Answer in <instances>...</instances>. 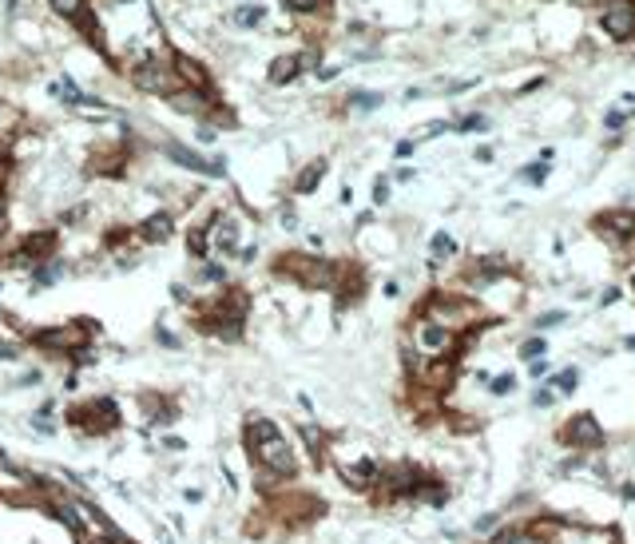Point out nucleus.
Returning a JSON list of instances; mask_svg holds the SVG:
<instances>
[{
	"label": "nucleus",
	"mask_w": 635,
	"mask_h": 544,
	"mask_svg": "<svg viewBox=\"0 0 635 544\" xmlns=\"http://www.w3.org/2000/svg\"><path fill=\"white\" fill-rule=\"evenodd\" d=\"M4 222H8V215H4V199H0V231H4Z\"/></svg>",
	"instance_id": "obj_47"
},
{
	"label": "nucleus",
	"mask_w": 635,
	"mask_h": 544,
	"mask_svg": "<svg viewBox=\"0 0 635 544\" xmlns=\"http://www.w3.org/2000/svg\"><path fill=\"white\" fill-rule=\"evenodd\" d=\"M254 255H258V246L251 243V246H242V251H239L234 258H239V262H254Z\"/></svg>",
	"instance_id": "obj_41"
},
{
	"label": "nucleus",
	"mask_w": 635,
	"mask_h": 544,
	"mask_svg": "<svg viewBox=\"0 0 635 544\" xmlns=\"http://www.w3.org/2000/svg\"><path fill=\"white\" fill-rule=\"evenodd\" d=\"M183 500H191V505H199V500H203V489H183Z\"/></svg>",
	"instance_id": "obj_45"
},
{
	"label": "nucleus",
	"mask_w": 635,
	"mask_h": 544,
	"mask_svg": "<svg viewBox=\"0 0 635 544\" xmlns=\"http://www.w3.org/2000/svg\"><path fill=\"white\" fill-rule=\"evenodd\" d=\"M135 84H139L143 91H155V96H175V91L183 88L179 68H167V64H159V60H143V64L135 68Z\"/></svg>",
	"instance_id": "obj_4"
},
{
	"label": "nucleus",
	"mask_w": 635,
	"mask_h": 544,
	"mask_svg": "<svg viewBox=\"0 0 635 544\" xmlns=\"http://www.w3.org/2000/svg\"><path fill=\"white\" fill-rule=\"evenodd\" d=\"M405 156H413V144H409V139H401V144H397V159H405Z\"/></svg>",
	"instance_id": "obj_44"
},
{
	"label": "nucleus",
	"mask_w": 635,
	"mask_h": 544,
	"mask_svg": "<svg viewBox=\"0 0 635 544\" xmlns=\"http://www.w3.org/2000/svg\"><path fill=\"white\" fill-rule=\"evenodd\" d=\"M624 346H627V350H631V354H635V334H627V338H624Z\"/></svg>",
	"instance_id": "obj_46"
},
{
	"label": "nucleus",
	"mask_w": 635,
	"mask_h": 544,
	"mask_svg": "<svg viewBox=\"0 0 635 544\" xmlns=\"http://www.w3.org/2000/svg\"><path fill=\"white\" fill-rule=\"evenodd\" d=\"M56 4V12H64V16H76V4L80 0H52Z\"/></svg>",
	"instance_id": "obj_38"
},
{
	"label": "nucleus",
	"mask_w": 635,
	"mask_h": 544,
	"mask_svg": "<svg viewBox=\"0 0 635 544\" xmlns=\"http://www.w3.org/2000/svg\"><path fill=\"white\" fill-rule=\"evenodd\" d=\"M36 381H40V369H24V374H20L16 381H12V386H16V389H32Z\"/></svg>",
	"instance_id": "obj_34"
},
{
	"label": "nucleus",
	"mask_w": 635,
	"mask_h": 544,
	"mask_svg": "<svg viewBox=\"0 0 635 544\" xmlns=\"http://www.w3.org/2000/svg\"><path fill=\"white\" fill-rule=\"evenodd\" d=\"M564 322H568V314H564V310H548V314H540V318H536V334L540 330H556V326H564Z\"/></svg>",
	"instance_id": "obj_25"
},
{
	"label": "nucleus",
	"mask_w": 635,
	"mask_h": 544,
	"mask_svg": "<svg viewBox=\"0 0 635 544\" xmlns=\"http://www.w3.org/2000/svg\"><path fill=\"white\" fill-rule=\"evenodd\" d=\"M516 389V374H496V378H489V393L493 398H508Z\"/></svg>",
	"instance_id": "obj_24"
},
{
	"label": "nucleus",
	"mask_w": 635,
	"mask_h": 544,
	"mask_svg": "<svg viewBox=\"0 0 635 544\" xmlns=\"http://www.w3.org/2000/svg\"><path fill=\"white\" fill-rule=\"evenodd\" d=\"M199 278H203V282H227V270H222L219 262H203V267H199Z\"/></svg>",
	"instance_id": "obj_28"
},
{
	"label": "nucleus",
	"mask_w": 635,
	"mask_h": 544,
	"mask_svg": "<svg viewBox=\"0 0 635 544\" xmlns=\"http://www.w3.org/2000/svg\"><path fill=\"white\" fill-rule=\"evenodd\" d=\"M544 386H552V389H556V398H572V393L580 389V369H576V366L560 369V374H552V378H548Z\"/></svg>",
	"instance_id": "obj_15"
},
{
	"label": "nucleus",
	"mask_w": 635,
	"mask_h": 544,
	"mask_svg": "<svg viewBox=\"0 0 635 544\" xmlns=\"http://www.w3.org/2000/svg\"><path fill=\"white\" fill-rule=\"evenodd\" d=\"M171 298H175V302H191V290H187V286H179V282H175V286H171Z\"/></svg>",
	"instance_id": "obj_42"
},
{
	"label": "nucleus",
	"mask_w": 635,
	"mask_h": 544,
	"mask_svg": "<svg viewBox=\"0 0 635 544\" xmlns=\"http://www.w3.org/2000/svg\"><path fill=\"white\" fill-rule=\"evenodd\" d=\"M484 123H489V120H484V115H465V120L457 123V132H460V135H465V132H481Z\"/></svg>",
	"instance_id": "obj_31"
},
{
	"label": "nucleus",
	"mask_w": 635,
	"mask_h": 544,
	"mask_svg": "<svg viewBox=\"0 0 635 544\" xmlns=\"http://www.w3.org/2000/svg\"><path fill=\"white\" fill-rule=\"evenodd\" d=\"M163 156L171 159V163H179V167H187V171H199V175H210V179H222L227 175V159H207V156H199L195 147H187V144H163Z\"/></svg>",
	"instance_id": "obj_6"
},
{
	"label": "nucleus",
	"mask_w": 635,
	"mask_h": 544,
	"mask_svg": "<svg viewBox=\"0 0 635 544\" xmlns=\"http://www.w3.org/2000/svg\"><path fill=\"white\" fill-rule=\"evenodd\" d=\"M560 441L564 449L580 457H591V453H603V445H608V434H603V425L596 413H572L568 422L560 425Z\"/></svg>",
	"instance_id": "obj_2"
},
{
	"label": "nucleus",
	"mask_w": 635,
	"mask_h": 544,
	"mask_svg": "<svg viewBox=\"0 0 635 544\" xmlns=\"http://www.w3.org/2000/svg\"><path fill=\"white\" fill-rule=\"evenodd\" d=\"M68 425H72L76 434H84V437H108V434H115V429L123 425L120 401L108 398V393L88 398L84 405H72V410H68Z\"/></svg>",
	"instance_id": "obj_1"
},
{
	"label": "nucleus",
	"mask_w": 635,
	"mask_h": 544,
	"mask_svg": "<svg viewBox=\"0 0 635 544\" xmlns=\"http://www.w3.org/2000/svg\"><path fill=\"white\" fill-rule=\"evenodd\" d=\"M251 461L258 465V473H263L266 481L298 477V453L290 449V441H286L282 434L270 437V441H263L258 449H251Z\"/></svg>",
	"instance_id": "obj_3"
},
{
	"label": "nucleus",
	"mask_w": 635,
	"mask_h": 544,
	"mask_svg": "<svg viewBox=\"0 0 635 544\" xmlns=\"http://www.w3.org/2000/svg\"><path fill=\"white\" fill-rule=\"evenodd\" d=\"M532 405H536V410H548V405H556V389H552V386L532 389Z\"/></svg>",
	"instance_id": "obj_27"
},
{
	"label": "nucleus",
	"mask_w": 635,
	"mask_h": 544,
	"mask_svg": "<svg viewBox=\"0 0 635 544\" xmlns=\"http://www.w3.org/2000/svg\"><path fill=\"white\" fill-rule=\"evenodd\" d=\"M263 16H266V8H263V4H251V8H239V12H234V20H239V24H246V28H251V24H258Z\"/></svg>",
	"instance_id": "obj_26"
},
{
	"label": "nucleus",
	"mask_w": 635,
	"mask_h": 544,
	"mask_svg": "<svg viewBox=\"0 0 635 544\" xmlns=\"http://www.w3.org/2000/svg\"><path fill=\"white\" fill-rule=\"evenodd\" d=\"M603 123H608V127H624V111H608V115H603Z\"/></svg>",
	"instance_id": "obj_40"
},
{
	"label": "nucleus",
	"mask_w": 635,
	"mask_h": 544,
	"mask_svg": "<svg viewBox=\"0 0 635 544\" xmlns=\"http://www.w3.org/2000/svg\"><path fill=\"white\" fill-rule=\"evenodd\" d=\"M528 374H532V378H548V358H540V362H532V366H528Z\"/></svg>",
	"instance_id": "obj_39"
},
{
	"label": "nucleus",
	"mask_w": 635,
	"mask_h": 544,
	"mask_svg": "<svg viewBox=\"0 0 635 544\" xmlns=\"http://www.w3.org/2000/svg\"><path fill=\"white\" fill-rule=\"evenodd\" d=\"M603 8V32L612 40H631L635 36V0H600Z\"/></svg>",
	"instance_id": "obj_5"
},
{
	"label": "nucleus",
	"mask_w": 635,
	"mask_h": 544,
	"mask_svg": "<svg viewBox=\"0 0 635 544\" xmlns=\"http://www.w3.org/2000/svg\"><path fill=\"white\" fill-rule=\"evenodd\" d=\"M620 302V290H603L600 294V306H615Z\"/></svg>",
	"instance_id": "obj_43"
},
{
	"label": "nucleus",
	"mask_w": 635,
	"mask_h": 544,
	"mask_svg": "<svg viewBox=\"0 0 635 544\" xmlns=\"http://www.w3.org/2000/svg\"><path fill=\"white\" fill-rule=\"evenodd\" d=\"M171 234H175V215H171V211L151 215V219H143V227H139L143 243H167Z\"/></svg>",
	"instance_id": "obj_11"
},
{
	"label": "nucleus",
	"mask_w": 635,
	"mask_h": 544,
	"mask_svg": "<svg viewBox=\"0 0 635 544\" xmlns=\"http://www.w3.org/2000/svg\"><path fill=\"white\" fill-rule=\"evenodd\" d=\"M310 60L302 52H294V56H278L270 64V84H290L294 76H302V68H306Z\"/></svg>",
	"instance_id": "obj_12"
},
{
	"label": "nucleus",
	"mask_w": 635,
	"mask_h": 544,
	"mask_svg": "<svg viewBox=\"0 0 635 544\" xmlns=\"http://www.w3.org/2000/svg\"><path fill=\"white\" fill-rule=\"evenodd\" d=\"M429 251H433V262H441V258H453V255H457V243H453L445 231H437V234H433V243H429Z\"/></svg>",
	"instance_id": "obj_22"
},
{
	"label": "nucleus",
	"mask_w": 635,
	"mask_h": 544,
	"mask_svg": "<svg viewBox=\"0 0 635 544\" xmlns=\"http://www.w3.org/2000/svg\"><path fill=\"white\" fill-rule=\"evenodd\" d=\"M540 358H548V342L544 338H528V342H520V362H528V366H532V362H540Z\"/></svg>",
	"instance_id": "obj_19"
},
{
	"label": "nucleus",
	"mask_w": 635,
	"mask_h": 544,
	"mask_svg": "<svg viewBox=\"0 0 635 544\" xmlns=\"http://www.w3.org/2000/svg\"><path fill=\"white\" fill-rule=\"evenodd\" d=\"M591 227H596V234H603L608 243H627V239H635V211H627V207H612V211L596 215Z\"/></svg>",
	"instance_id": "obj_7"
},
{
	"label": "nucleus",
	"mask_w": 635,
	"mask_h": 544,
	"mask_svg": "<svg viewBox=\"0 0 635 544\" xmlns=\"http://www.w3.org/2000/svg\"><path fill=\"white\" fill-rule=\"evenodd\" d=\"M155 342H159V346H167V350H179V338H175L171 330H163V326L155 330Z\"/></svg>",
	"instance_id": "obj_35"
},
{
	"label": "nucleus",
	"mask_w": 635,
	"mask_h": 544,
	"mask_svg": "<svg viewBox=\"0 0 635 544\" xmlns=\"http://www.w3.org/2000/svg\"><path fill=\"white\" fill-rule=\"evenodd\" d=\"M187 437H163V453H183Z\"/></svg>",
	"instance_id": "obj_36"
},
{
	"label": "nucleus",
	"mask_w": 635,
	"mask_h": 544,
	"mask_svg": "<svg viewBox=\"0 0 635 544\" xmlns=\"http://www.w3.org/2000/svg\"><path fill=\"white\" fill-rule=\"evenodd\" d=\"M24 544H44V540H40V536H28V540H24Z\"/></svg>",
	"instance_id": "obj_48"
},
{
	"label": "nucleus",
	"mask_w": 635,
	"mask_h": 544,
	"mask_svg": "<svg viewBox=\"0 0 635 544\" xmlns=\"http://www.w3.org/2000/svg\"><path fill=\"white\" fill-rule=\"evenodd\" d=\"M0 362H20V346L12 338H0Z\"/></svg>",
	"instance_id": "obj_30"
},
{
	"label": "nucleus",
	"mask_w": 635,
	"mask_h": 544,
	"mask_svg": "<svg viewBox=\"0 0 635 544\" xmlns=\"http://www.w3.org/2000/svg\"><path fill=\"white\" fill-rule=\"evenodd\" d=\"M286 8H294V12H310V8H322V4H329V0H282Z\"/></svg>",
	"instance_id": "obj_32"
},
{
	"label": "nucleus",
	"mask_w": 635,
	"mask_h": 544,
	"mask_svg": "<svg viewBox=\"0 0 635 544\" xmlns=\"http://www.w3.org/2000/svg\"><path fill=\"white\" fill-rule=\"evenodd\" d=\"M373 203H377V207L389 203V179H377V183H373Z\"/></svg>",
	"instance_id": "obj_33"
},
{
	"label": "nucleus",
	"mask_w": 635,
	"mask_h": 544,
	"mask_svg": "<svg viewBox=\"0 0 635 544\" xmlns=\"http://www.w3.org/2000/svg\"><path fill=\"white\" fill-rule=\"evenodd\" d=\"M520 179H524V183H544V179H548V163L524 167V171H520Z\"/></svg>",
	"instance_id": "obj_29"
},
{
	"label": "nucleus",
	"mask_w": 635,
	"mask_h": 544,
	"mask_svg": "<svg viewBox=\"0 0 635 544\" xmlns=\"http://www.w3.org/2000/svg\"><path fill=\"white\" fill-rule=\"evenodd\" d=\"M239 234H242V227H239V219H219V227H210V246L219 251V255H239Z\"/></svg>",
	"instance_id": "obj_9"
},
{
	"label": "nucleus",
	"mask_w": 635,
	"mask_h": 544,
	"mask_svg": "<svg viewBox=\"0 0 635 544\" xmlns=\"http://www.w3.org/2000/svg\"><path fill=\"white\" fill-rule=\"evenodd\" d=\"M219 139V132H215V123H207V127H199V144H215Z\"/></svg>",
	"instance_id": "obj_37"
},
{
	"label": "nucleus",
	"mask_w": 635,
	"mask_h": 544,
	"mask_svg": "<svg viewBox=\"0 0 635 544\" xmlns=\"http://www.w3.org/2000/svg\"><path fill=\"white\" fill-rule=\"evenodd\" d=\"M489 544H548V540L532 524H501V529L489 536Z\"/></svg>",
	"instance_id": "obj_10"
},
{
	"label": "nucleus",
	"mask_w": 635,
	"mask_h": 544,
	"mask_svg": "<svg viewBox=\"0 0 635 544\" xmlns=\"http://www.w3.org/2000/svg\"><path fill=\"white\" fill-rule=\"evenodd\" d=\"M187 246H191V255H207V246H210V222H199L195 231L187 234Z\"/></svg>",
	"instance_id": "obj_20"
},
{
	"label": "nucleus",
	"mask_w": 635,
	"mask_h": 544,
	"mask_svg": "<svg viewBox=\"0 0 635 544\" xmlns=\"http://www.w3.org/2000/svg\"><path fill=\"white\" fill-rule=\"evenodd\" d=\"M298 437L306 441V449H310V457H322L326 453V434H322V425L314 422V417H306V422H298Z\"/></svg>",
	"instance_id": "obj_13"
},
{
	"label": "nucleus",
	"mask_w": 635,
	"mask_h": 544,
	"mask_svg": "<svg viewBox=\"0 0 635 544\" xmlns=\"http://www.w3.org/2000/svg\"><path fill=\"white\" fill-rule=\"evenodd\" d=\"M60 274H64V262H60V258H44V262H36V270H32V286L48 290V286L60 282Z\"/></svg>",
	"instance_id": "obj_14"
},
{
	"label": "nucleus",
	"mask_w": 635,
	"mask_h": 544,
	"mask_svg": "<svg viewBox=\"0 0 635 544\" xmlns=\"http://www.w3.org/2000/svg\"><path fill=\"white\" fill-rule=\"evenodd\" d=\"M631 290H635V270H631Z\"/></svg>",
	"instance_id": "obj_49"
},
{
	"label": "nucleus",
	"mask_w": 635,
	"mask_h": 544,
	"mask_svg": "<svg viewBox=\"0 0 635 544\" xmlns=\"http://www.w3.org/2000/svg\"><path fill=\"white\" fill-rule=\"evenodd\" d=\"M350 108H353V111L382 108V91H353V96H350Z\"/></svg>",
	"instance_id": "obj_23"
},
{
	"label": "nucleus",
	"mask_w": 635,
	"mask_h": 544,
	"mask_svg": "<svg viewBox=\"0 0 635 544\" xmlns=\"http://www.w3.org/2000/svg\"><path fill=\"white\" fill-rule=\"evenodd\" d=\"M28 429H32L36 437H56L60 434V422H56V413H32V417H28Z\"/></svg>",
	"instance_id": "obj_18"
},
{
	"label": "nucleus",
	"mask_w": 635,
	"mask_h": 544,
	"mask_svg": "<svg viewBox=\"0 0 635 544\" xmlns=\"http://www.w3.org/2000/svg\"><path fill=\"white\" fill-rule=\"evenodd\" d=\"M322 175H326V163L318 159V163H310L306 171H302V175L294 179V191H298V195H314V191H318V183H322Z\"/></svg>",
	"instance_id": "obj_16"
},
{
	"label": "nucleus",
	"mask_w": 635,
	"mask_h": 544,
	"mask_svg": "<svg viewBox=\"0 0 635 544\" xmlns=\"http://www.w3.org/2000/svg\"><path fill=\"white\" fill-rule=\"evenodd\" d=\"M501 524H504V512H481V517L472 521V533H477V536H493Z\"/></svg>",
	"instance_id": "obj_21"
},
{
	"label": "nucleus",
	"mask_w": 635,
	"mask_h": 544,
	"mask_svg": "<svg viewBox=\"0 0 635 544\" xmlns=\"http://www.w3.org/2000/svg\"><path fill=\"white\" fill-rule=\"evenodd\" d=\"M278 434H282V429H278L274 417H246V422H242V445H246V453L258 449L263 441H270V437H278Z\"/></svg>",
	"instance_id": "obj_8"
},
{
	"label": "nucleus",
	"mask_w": 635,
	"mask_h": 544,
	"mask_svg": "<svg viewBox=\"0 0 635 544\" xmlns=\"http://www.w3.org/2000/svg\"><path fill=\"white\" fill-rule=\"evenodd\" d=\"M171 108L187 111V115H199V111L207 108V100H203V91H183V88H179L175 96H171Z\"/></svg>",
	"instance_id": "obj_17"
}]
</instances>
